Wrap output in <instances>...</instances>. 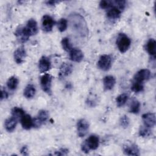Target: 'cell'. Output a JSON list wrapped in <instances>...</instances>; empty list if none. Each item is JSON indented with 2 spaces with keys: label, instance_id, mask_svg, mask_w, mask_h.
I'll list each match as a JSON object with an SVG mask.
<instances>
[{
  "label": "cell",
  "instance_id": "8992f818",
  "mask_svg": "<svg viewBox=\"0 0 156 156\" xmlns=\"http://www.w3.org/2000/svg\"><path fill=\"white\" fill-rule=\"evenodd\" d=\"M89 130V124L85 119H80L77 122V134L79 137L85 136Z\"/></svg>",
  "mask_w": 156,
  "mask_h": 156
},
{
  "label": "cell",
  "instance_id": "8fae6325",
  "mask_svg": "<svg viewBox=\"0 0 156 156\" xmlns=\"http://www.w3.org/2000/svg\"><path fill=\"white\" fill-rule=\"evenodd\" d=\"M25 29L30 37L37 34L38 30L37 21L34 19L29 20L25 26Z\"/></svg>",
  "mask_w": 156,
  "mask_h": 156
},
{
  "label": "cell",
  "instance_id": "4316f807",
  "mask_svg": "<svg viewBox=\"0 0 156 156\" xmlns=\"http://www.w3.org/2000/svg\"><path fill=\"white\" fill-rule=\"evenodd\" d=\"M24 115V111L20 107H15L12 110V116L16 118L18 120L21 119V118Z\"/></svg>",
  "mask_w": 156,
  "mask_h": 156
},
{
  "label": "cell",
  "instance_id": "603a6c76",
  "mask_svg": "<svg viewBox=\"0 0 156 156\" xmlns=\"http://www.w3.org/2000/svg\"><path fill=\"white\" fill-rule=\"evenodd\" d=\"M140 102L135 98H133L129 106V112L134 114H138L140 112Z\"/></svg>",
  "mask_w": 156,
  "mask_h": 156
},
{
  "label": "cell",
  "instance_id": "7c38bea8",
  "mask_svg": "<svg viewBox=\"0 0 156 156\" xmlns=\"http://www.w3.org/2000/svg\"><path fill=\"white\" fill-rule=\"evenodd\" d=\"M51 67V62L50 59L46 57L43 56L39 60L38 68L41 73H45L49 71Z\"/></svg>",
  "mask_w": 156,
  "mask_h": 156
},
{
  "label": "cell",
  "instance_id": "30bf717a",
  "mask_svg": "<svg viewBox=\"0 0 156 156\" xmlns=\"http://www.w3.org/2000/svg\"><path fill=\"white\" fill-rule=\"evenodd\" d=\"M26 57V52L23 46L16 49L13 54V58L15 62L18 64L22 63Z\"/></svg>",
  "mask_w": 156,
  "mask_h": 156
},
{
  "label": "cell",
  "instance_id": "44dd1931",
  "mask_svg": "<svg viewBox=\"0 0 156 156\" xmlns=\"http://www.w3.org/2000/svg\"><path fill=\"white\" fill-rule=\"evenodd\" d=\"M72 65L67 63H63L60 68L59 71V76L60 77H65L69 75L72 72Z\"/></svg>",
  "mask_w": 156,
  "mask_h": 156
},
{
  "label": "cell",
  "instance_id": "2e32d148",
  "mask_svg": "<svg viewBox=\"0 0 156 156\" xmlns=\"http://www.w3.org/2000/svg\"><path fill=\"white\" fill-rule=\"evenodd\" d=\"M116 83V79L113 76H106L103 79V85L105 90H112Z\"/></svg>",
  "mask_w": 156,
  "mask_h": 156
},
{
  "label": "cell",
  "instance_id": "ba28073f",
  "mask_svg": "<svg viewBox=\"0 0 156 156\" xmlns=\"http://www.w3.org/2000/svg\"><path fill=\"white\" fill-rule=\"evenodd\" d=\"M151 77V72L147 69H142L138 71L134 76V81L143 83L144 81L149 79Z\"/></svg>",
  "mask_w": 156,
  "mask_h": 156
},
{
  "label": "cell",
  "instance_id": "83f0119b",
  "mask_svg": "<svg viewBox=\"0 0 156 156\" xmlns=\"http://www.w3.org/2000/svg\"><path fill=\"white\" fill-rule=\"evenodd\" d=\"M61 44H62V48L66 52H69L73 49L71 43L68 38L65 37L62 38L61 41Z\"/></svg>",
  "mask_w": 156,
  "mask_h": 156
},
{
  "label": "cell",
  "instance_id": "52a82bcc",
  "mask_svg": "<svg viewBox=\"0 0 156 156\" xmlns=\"http://www.w3.org/2000/svg\"><path fill=\"white\" fill-rule=\"evenodd\" d=\"M54 24L55 21L51 16L45 15L43 16L41 20V27L44 32H49L51 31Z\"/></svg>",
  "mask_w": 156,
  "mask_h": 156
},
{
  "label": "cell",
  "instance_id": "5bb4252c",
  "mask_svg": "<svg viewBox=\"0 0 156 156\" xmlns=\"http://www.w3.org/2000/svg\"><path fill=\"white\" fill-rule=\"evenodd\" d=\"M69 58L75 62H80L83 58V53L77 48H73L69 52Z\"/></svg>",
  "mask_w": 156,
  "mask_h": 156
},
{
  "label": "cell",
  "instance_id": "1f68e13d",
  "mask_svg": "<svg viewBox=\"0 0 156 156\" xmlns=\"http://www.w3.org/2000/svg\"><path fill=\"white\" fill-rule=\"evenodd\" d=\"M99 6L101 9H110L113 7V1H101L99 3Z\"/></svg>",
  "mask_w": 156,
  "mask_h": 156
},
{
  "label": "cell",
  "instance_id": "7402d4cb",
  "mask_svg": "<svg viewBox=\"0 0 156 156\" xmlns=\"http://www.w3.org/2000/svg\"><path fill=\"white\" fill-rule=\"evenodd\" d=\"M35 92L36 90L35 87L32 84H28L24 90L23 94L27 99H31L35 96Z\"/></svg>",
  "mask_w": 156,
  "mask_h": 156
},
{
  "label": "cell",
  "instance_id": "d590c367",
  "mask_svg": "<svg viewBox=\"0 0 156 156\" xmlns=\"http://www.w3.org/2000/svg\"><path fill=\"white\" fill-rule=\"evenodd\" d=\"M20 152L23 155H28V149L26 146H24L20 150Z\"/></svg>",
  "mask_w": 156,
  "mask_h": 156
},
{
  "label": "cell",
  "instance_id": "7a4b0ae2",
  "mask_svg": "<svg viewBox=\"0 0 156 156\" xmlns=\"http://www.w3.org/2000/svg\"><path fill=\"white\" fill-rule=\"evenodd\" d=\"M99 144V139L98 136L91 135L82 144L81 149L85 152H89L90 150L96 149Z\"/></svg>",
  "mask_w": 156,
  "mask_h": 156
},
{
  "label": "cell",
  "instance_id": "ac0fdd59",
  "mask_svg": "<svg viewBox=\"0 0 156 156\" xmlns=\"http://www.w3.org/2000/svg\"><path fill=\"white\" fill-rule=\"evenodd\" d=\"M18 119L15 118L13 116H11L10 118H7L4 122V126H5V129L7 131L9 132H13L18 123Z\"/></svg>",
  "mask_w": 156,
  "mask_h": 156
},
{
  "label": "cell",
  "instance_id": "cb8c5ba5",
  "mask_svg": "<svg viewBox=\"0 0 156 156\" xmlns=\"http://www.w3.org/2000/svg\"><path fill=\"white\" fill-rule=\"evenodd\" d=\"M18 83H19V80L18 78L16 77L15 76H12L9 77V79H8L7 82V86L10 90H13L17 88L18 85Z\"/></svg>",
  "mask_w": 156,
  "mask_h": 156
},
{
  "label": "cell",
  "instance_id": "e0dca14e",
  "mask_svg": "<svg viewBox=\"0 0 156 156\" xmlns=\"http://www.w3.org/2000/svg\"><path fill=\"white\" fill-rule=\"evenodd\" d=\"M121 14V10L118 7L113 6L108 9L107 13V17L110 20H116L119 18Z\"/></svg>",
  "mask_w": 156,
  "mask_h": 156
},
{
  "label": "cell",
  "instance_id": "277c9868",
  "mask_svg": "<svg viewBox=\"0 0 156 156\" xmlns=\"http://www.w3.org/2000/svg\"><path fill=\"white\" fill-rule=\"evenodd\" d=\"M52 76L49 74H44L40 78V85L43 91L48 94H51Z\"/></svg>",
  "mask_w": 156,
  "mask_h": 156
},
{
  "label": "cell",
  "instance_id": "6da1fadb",
  "mask_svg": "<svg viewBox=\"0 0 156 156\" xmlns=\"http://www.w3.org/2000/svg\"><path fill=\"white\" fill-rule=\"evenodd\" d=\"M69 23L71 30L77 35L85 37L88 35V30L86 21L80 14H71L69 16Z\"/></svg>",
  "mask_w": 156,
  "mask_h": 156
},
{
  "label": "cell",
  "instance_id": "d4e9b609",
  "mask_svg": "<svg viewBox=\"0 0 156 156\" xmlns=\"http://www.w3.org/2000/svg\"><path fill=\"white\" fill-rule=\"evenodd\" d=\"M128 99V94L126 93H122L119 94L116 99V102L118 107H122L127 102Z\"/></svg>",
  "mask_w": 156,
  "mask_h": 156
},
{
  "label": "cell",
  "instance_id": "5b68a950",
  "mask_svg": "<svg viewBox=\"0 0 156 156\" xmlns=\"http://www.w3.org/2000/svg\"><path fill=\"white\" fill-rule=\"evenodd\" d=\"M98 67L104 71L110 69L112 66V57L109 55H102L100 57L98 62Z\"/></svg>",
  "mask_w": 156,
  "mask_h": 156
},
{
  "label": "cell",
  "instance_id": "e575fe53",
  "mask_svg": "<svg viewBox=\"0 0 156 156\" xmlns=\"http://www.w3.org/2000/svg\"><path fill=\"white\" fill-rule=\"evenodd\" d=\"M7 98H8V93L4 90H1V100H2L4 99H6Z\"/></svg>",
  "mask_w": 156,
  "mask_h": 156
},
{
  "label": "cell",
  "instance_id": "f1b7e54d",
  "mask_svg": "<svg viewBox=\"0 0 156 156\" xmlns=\"http://www.w3.org/2000/svg\"><path fill=\"white\" fill-rule=\"evenodd\" d=\"M144 89V86H143V83L141 82H138L136 81H133L132 86H131V90L133 92L135 93H138L141 92Z\"/></svg>",
  "mask_w": 156,
  "mask_h": 156
},
{
  "label": "cell",
  "instance_id": "d6a6232c",
  "mask_svg": "<svg viewBox=\"0 0 156 156\" xmlns=\"http://www.w3.org/2000/svg\"><path fill=\"white\" fill-rule=\"evenodd\" d=\"M119 123L121 126H122L123 128H127L129 126V123H130L129 118L126 115H124L121 116L119 120Z\"/></svg>",
  "mask_w": 156,
  "mask_h": 156
},
{
  "label": "cell",
  "instance_id": "ffe728a7",
  "mask_svg": "<svg viewBox=\"0 0 156 156\" xmlns=\"http://www.w3.org/2000/svg\"><path fill=\"white\" fill-rule=\"evenodd\" d=\"M21 124L23 129L26 130H29L33 127V119L29 115L24 114V115L21 118Z\"/></svg>",
  "mask_w": 156,
  "mask_h": 156
},
{
  "label": "cell",
  "instance_id": "4dcf8cb0",
  "mask_svg": "<svg viewBox=\"0 0 156 156\" xmlns=\"http://www.w3.org/2000/svg\"><path fill=\"white\" fill-rule=\"evenodd\" d=\"M139 135L142 137H147L151 135V131L146 126L141 127L139 130Z\"/></svg>",
  "mask_w": 156,
  "mask_h": 156
},
{
  "label": "cell",
  "instance_id": "d6986e66",
  "mask_svg": "<svg viewBox=\"0 0 156 156\" xmlns=\"http://www.w3.org/2000/svg\"><path fill=\"white\" fill-rule=\"evenodd\" d=\"M146 50L147 53L153 57H155L156 54V41L154 39H149L146 44Z\"/></svg>",
  "mask_w": 156,
  "mask_h": 156
},
{
  "label": "cell",
  "instance_id": "8d00e7d4",
  "mask_svg": "<svg viewBox=\"0 0 156 156\" xmlns=\"http://www.w3.org/2000/svg\"><path fill=\"white\" fill-rule=\"evenodd\" d=\"M58 1H48L46 2L47 5H55L56 3H58Z\"/></svg>",
  "mask_w": 156,
  "mask_h": 156
},
{
  "label": "cell",
  "instance_id": "9a60e30c",
  "mask_svg": "<svg viewBox=\"0 0 156 156\" xmlns=\"http://www.w3.org/2000/svg\"><path fill=\"white\" fill-rule=\"evenodd\" d=\"M15 35L21 43L26 42L30 37L27 32L25 27H20L18 28L15 32Z\"/></svg>",
  "mask_w": 156,
  "mask_h": 156
},
{
  "label": "cell",
  "instance_id": "3957f363",
  "mask_svg": "<svg viewBox=\"0 0 156 156\" xmlns=\"http://www.w3.org/2000/svg\"><path fill=\"white\" fill-rule=\"evenodd\" d=\"M131 44L130 38L124 34L120 33L116 38V45L121 53L126 52L130 48Z\"/></svg>",
  "mask_w": 156,
  "mask_h": 156
},
{
  "label": "cell",
  "instance_id": "f546056e",
  "mask_svg": "<svg viewBox=\"0 0 156 156\" xmlns=\"http://www.w3.org/2000/svg\"><path fill=\"white\" fill-rule=\"evenodd\" d=\"M58 29L60 32H64L68 26V21L65 18H61L58 22Z\"/></svg>",
  "mask_w": 156,
  "mask_h": 156
},
{
  "label": "cell",
  "instance_id": "836d02e7",
  "mask_svg": "<svg viewBox=\"0 0 156 156\" xmlns=\"http://www.w3.org/2000/svg\"><path fill=\"white\" fill-rule=\"evenodd\" d=\"M68 152V150L67 149H65V148H62L60 150L55 151V152L54 153V155H67Z\"/></svg>",
  "mask_w": 156,
  "mask_h": 156
},
{
  "label": "cell",
  "instance_id": "4fadbf2b",
  "mask_svg": "<svg viewBox=\"0 0 156 156\" xmlns=\"http://www.w3.org/2000/svg\"><path fill=\"white\" fill-rule=\"evenodd\" d=\"M123 152L127 155H139L140 150L138 146L134 144H127L123 146Z\"/></svg>",
  "mask_w": 156,
  "mask_h": 156
},
{
  "label": "cell",
  "instance_id": "9c48e42d",
  "mask_svg": "<svg viewBox=\"0 0 156 156\" xmlns=\"http://www.w3.org/2000/svg\"><path fill=\"white\" fill-rule=\"evenodd\" d=\"M142 120L144 126L149 128L155 125V115L153 113H146L142 115Z\"/></svg>",
  "mask_w": 156,
  "mask_h": 156
},
{
  "label": "cell",
  "instance_id": "484cf974",
  "mask_svg": "<svg viewBox=\"0 0 156 156\" xmlns=\"http://www.w3.org/2000/svg\"><path fill=\"white\" fill-rule=\"evenodd\" d=\"M36 118L40 121V122L43 124L44 122H46L49 118L48 112L45 110H41L38 112V113Z\"/></svg>",
  "mask_w": 156,
  "mask_h": 156
}]
</instances>
